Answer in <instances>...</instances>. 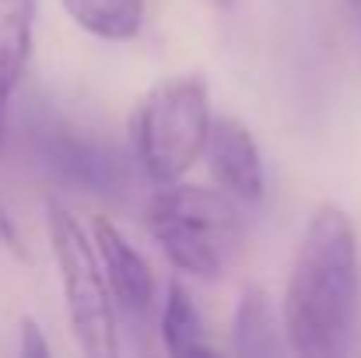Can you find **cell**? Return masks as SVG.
Listing matches in <instances>:
<instances>
[{"instance_id": "cell-1", "label": "cell", "mask_w": 361, "mask_h": 358, "mask_svg": "<svg viewBox=\"0 0 361 358\" xmlns=\"http://www.w3.org/2000/svg\"><path fill=\"white\" fill-rule=\"evenodd\" d=\"M361 302L358 232L348 211L319 204L305 222L284 288L288 348L305 358L341 355L351 348Z\"/></svg>"}, {"instance_id": "cell-2", "label": "cell", "mask_w": 361, "mask_h": 358, "mask_svg": "<svg viewBox=\"0 0 361 358\" xmlns=\"http://www.w3.org/2000/svg\"><path fill=\"white\" fill-rule=\"evenodd\" d=\"M147 229L176 270L200 281H218L245 242L239 201L221 186L204 190L183 179L158 186L147 204Z\"/></svg>"}, {"instance_id": "cell-3", "label": "cell", "mask_w": 361, "mask_h": 358, "mask_svg": "<svg viewBox=\"0 0 361 358\" xmlns=\"http://www.w3.org/2000/svg\"><path fill=\"white\" fill-rule=\"evenodd\" d=\"M211 92L200 78H169L154 85L133 113V151L154 186L179 183L207 148Z\"/></svg>"}, {"instance_id": "cell-4", "label": "cell", "mask_w": 361, "mask_h": 358, "mask_svg": "<svg viewBox=\"0 0 361 358\" xmlns=\"http://www.w3.org/2000/svg\"><path fill=\"white\" fill-rule=\"evenodd\" d=\"M46 232H49V249L60 270L71 330L81 352L92 358H113L116 355V302L102 270L95 236H88L81 222L60 201H46Z\"/></svg>"}, {"instance_id": "cell-5", "label": "cell", "mask_w": 361, "mask_h": 358, "mask_svg": "<svg viewBox=\"0 0 361 358\" xmlns=\"http://www.w3.org/2000/svg\"><path fill=\"white\" fill-rule=\"evenodd\" d=\"M28 151L46 179L74 193L116 197L130 183V165L120 148L71 119H35L28 126Z\"/></svg>"}, {"instance_id": "cell-6", "label": "cell", "mask_w": 361, "mask_h": 358, "mask_svg": "<svg viewBox=\"0 0 361 358\" xmlns=\"http://www.w3.org/2000/svg\"><path fill=\"white\" fill-rule=\"evenodd\" d=\"M211 179L239 204H259L267 193V169L249 126L235 117H218L204 148Z\"/></svg>"}, {"instance_id": "cell-7", "label": "cell", "mask_w": 361, "mask_h": 358, "mask_svg": "<svg viewBox=\"0 0 361 358\" xmlns=\"http://www.w3.org/2000/svg\"><path fill=\"white\" fill-rule=\"evenodd\" d=\"M99 256H102V270L116 302V313L130 323H147L154 316V274L147 267V260L137 253V246H130V239L106 218L95 222L92 229Z\"/></svg>"}, {"instance_id": "cell-8", "label": "cell", "mask_w": 361, "mask_h": 358, "mask_svg": "<svg viewBox=\"0 0 361 358\" xmlns=\"http://www.w3.org/2000/svg\"><path fill=\"white\" fill-rule=\"evenodd\" d=\"M288 334H281L270 295L256 285H249L239 295L235 316H232V352L242 358H274L284 352Z\"/></svg>"}, {"instance_id": "cell-9", "label": "cell", "mask_w": 361, "mask_h": 358, "mask_svg": "<svg viewBox=\"0 0 361 358\" xmlns=\"http://www.w3.org/2000/svg\"><path fill=\"white\" fill-rule=\"evenodd\" d=\"M158 334L169 355H186V358H204L214 355L211 341H207V327L204 316L190 295V288L183 281H172L165 288V302L158 309Z\"/></svg>"}, {"instance_id": "cell-10", "label": "cell", "mask_w": 361, "mask_h": 358, "mask_svg": "<svg viewBox=\"0 0 361 358\" xmlns=\"http://www.w3.org/2000/svg\"><path fill=\"white\" fill-rule=\"evenodd\" d=\"M63 11L95 39L130 42L144 25V0H60Z\"/></svg>"}, {"instance_id": "cell-11", "label": "cell", "mask_w": 361, "mask_h": 358, "mask_svg": "<svg viewBox=\"0 0 361 358\" xmlns=\"http://www.w3.org/2000/svg\"><path fill=\"white\" fill-rule=\"evenodd\" d=\"M35 28V0H0V60L28 67Z\"/></svg>"}, {"instance_id": "cell-12", "label": "cell", "mask_w": 361, "mask_h": 358, "mask_svg": "<svg viewBox=\"0 0 361 358\" xmlns=\"http://www.w3.org/2000/svg\"><path fill=\"white\" fill-rule=\"evenodd\" d=\"M21 78H25V67H14V64H4L0 60V155L7 148V106H11Z\"/></svg>"}, {"instance_id": "cell-13", "label": "cell", "mask_w": 361, "mask_h": 358, "mask_svg": "<svg viewBox=\"0 0 361 358\" xmlns=\"http://www.w3.org/2000/svg\"><path fill=\"white\" fill-rule=\"evenodd\" d=\"M21 358H46L49 355V345H46V338H42V327L32 320V316H25L21 320Z\"/></svg>"}, {"instance_id": "cell-14", "label": "cell", "mask_w": 361, "mask_h": 358, "mask_svg": "<svg viewBox=\"0 0 361 358\" xmlns=\"http://www.w3.org/2000/svg\"><path fill=\"white\" fill-rule=\"evenodd\" d=\"M0 246H7L18 260H28V249H25V236L18 232V225H14V218L7 215V208L0 204Z\"/></svg>"}]
</instances>
